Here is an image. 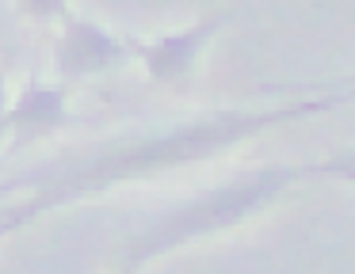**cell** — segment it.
Segmentation results:
<instances>
[{
    "label": "cell",
    "instance_id": "cell-9",
    "mask_svg": "<svg viewBox=\"0 0 355 274\" xmlns=\"http://www.w3.org/2000/svg\"><path fill=\"white\" fill-rule=\"evenodd\" d=\"M352 80H355V73H352Z\"/></svg>",
    "mask_w": 355,
    "mask_h": 274
},
{
    "label": "cell",
    "instance_id": "cell-6",
    "mask_svg": "<svg viewBox=\"0 0 355 274\" xmlns=\"http://www.w3.org/2000/svg\"><path fill=\"white\" fill-rule=\"evenodd\" d=\"M19 15H27V19L35 23H62L69 12V0H16Z\"/></svg>",
    "mask_w": 355,
    "mask_h": 274
},
{
    "label": "cell",
    "instance_id": "cell-8",
    "mask_svg": "<svg viewBox=\"0 0 355 274\" xmlns=\"http://www.w3.org/2000/svg\"><path fill=\"white\" fill-rule=\"evenodd\" d=\"M8 134V88H4V76H0V137Z\"/></svg>",
    "mask_w": 355,
    "mask_h": 274
},
{
    "label": "cell",
    "instance_id": "cell-4",
    "mask_svg": "<svg viewBox=\"0 0 355 274\" xmlns=\"http://www.w3.org/2000/svg\"><path fill=\"white\" fill-rule=\"evenodd\" d=\"M225 23H230V12H218V15H207V19L191 23L184 30L153 38V42H134V57L146 65L153 84H184L191 76L195 61L202 57V50L214 42V35Z\"/></svg>",
    "mask_w": 355,
    "mask_h": 274
},
{
    "label": "cell",
    "instance_id": "cell-3",
    "mask_svg": "<svg viewBox=\"0 0 355 274\" xmlns=\"http://www.w3.org/2000/svg\"><path fill=\"white\" fill-rule=\"evenodd\" d=\"M126 61H134V42L111 35L107 27H100L92 19H77V15L62 19V30L54 38V53H50L54 76L85 80V76L115 73Z\"/></svg>",
    "mask_w": 355,
    "mask_h": 274
},
{
    "label": "cell",
    "instance_id": "cell-7",
    "mask_svg": "<svg viewBox=\"0 0 355 274\" xmlns=\"http://www.w3.org/2000/svg\"><path fill=\"white\" fill-rule=\"evenodd\" d=\"M306 175H340V179L355 183V152H336V156L321 160V164H302Z\"/></svg>",
    "mask_w": 355,
    "mask_h": 274
},
{
    "label": "cell",
    "instance_id": "cell-1",
    "mask_svg": "<svg viewBox=\"0 0 355 274\" xmlns=\"http://www.w3.org/2000/svg\"><path fill=\"white\" fill-rule=\"evenodd\" d=\"M352 99H355V88H344L324 99H298V103H283V107H263V111H252V107H218V111L199 114L191 122H176V126L157 129V134L134 137V141H123V145H107L96 156L80 160V164L65 167L62 175H50V179L46 175L8 179V183H0V194L31 190V198L0 213V236L16 232V228L31 225L35 217L58 210V206L77 202L85 194H100V190L119 187V183L149 179V175L172 172L180 164H191V160L222 156L225 149L248 141V137H260L271 126L336 111L340 103H352Z\"/></svg>",
    "mask_w": 355,
    "mask_h": 274
},
{
    "label": "cell",
    "instance_id": "cell-5",
    "mask_svg": "<svg viewBox=\"0 0 355 274\" xmlns=\"http://www.w3.org/2000/svg\"><path fill=\"white\" fill-rule=\"evenodd\" d=\"M69 99L62 88L42 80H27L19 88L16 103H8V134H16V149H24L27 141H39L46 134H58L62 126H69Z\"/></svg>",
    "mask_w": 355,
    "mask_h": 274
},
{
    "label": "cell",
    "instance_id": "cell-2",
    "mask_svg": "<svg viewBox=\"0 0 355 274\" xmlns=\"http://www.w3.org/2000/svg\"><path fill=\"white\" fill-rule=\"evenodd\" d=\"M302 175H306L302 164H260V167H248V172H237L233 179L202 190L191 202L176 206L164 217H157L153 225H146L141 232H134L123 248L119 266L123 271H141L146 263H153V259L168 255L176 248H187V244L207 240V236H218V232H230L241 221L268 210Z\"/></svg>",
    "mask_w": 355,
    "mask_h": 274
}]
</instances>
